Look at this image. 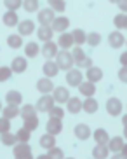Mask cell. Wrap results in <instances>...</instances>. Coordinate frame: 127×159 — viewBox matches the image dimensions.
<instances>
[{"label": "cell", "mask_w": 127, "mask_h": 159, "mask_svg": "<svg viewBox=\"0 0 127 159\" xmlns=\"http://www.w3.org/2000/svg\"><path fill=\"white\" fill-rule=\"evenodd\" d=\"M4 5L7 11H18L23 7V0H4Z\"/></svg>", "instance_id": "obj_41"}, {"label": "cell", "mask_w": 127, "mask_h": 159, "mask_svg": "<svg viewBox=\"0 0 127 159\" xmlns=\"http://www.w3.org/2000/svg\"><path fill=\"white\" fill-rule=\"evenodd\" d=\"M66 110L70 114H78L80 110H82V102H80L78 98H68V102H66Z\"/></svg>", "instance_id": "obj_27"}, {"label": "cell", "mask_w": 127, "mask_h": 159, "mask_svg": "<svg viewBox=\"0 0 127 159\" xmlns=\"http://www.w3.org/2000/svg\"><path fill=\"white\" fill-rule=\"evenodd\" d=\"M2 23H4L5 26H9V28L18 26V25H19V18H18V14H16V11H7V12L2 16Z\"/></svg>", "instance_id": "obj_20"}, {"label": "cell", "mask_w": 127, "mask_h": 159, "mask_svg": "<svg viewBox=\"0 0 127 159\" xmlns=\"http://www.w3.org/2000/svg\"><path fill=\"white\" fill-rule=\"evenodd\" d=\"M92 136H94V140L96 143H101V145H106L110 140V135H108V131L103 129V128H99V129H96L94 133H92Z\"/></svg>", "instance_id": "obj_28"}, {"label": "cell", "mask_w": 127, "mask_h": 159, "mask_svg": "<svg viewBox=\"0 0 127 159\" xmlns=\"http://www.w3.org/2000/svg\"><path fill=\"white\" fill-rule=\"evenodd\" d=\"M7 46H9L11 49H19V47L23 46V37H21L19 33L9 35V37H7Z\"/></svg>", "instance_id": "obj_34"}, {"label": "cell", "mask_w": 127, "mask_h": 159, "mask_svg": "<svg viewBox=\"0 0 127 159\" xmlns=\"http://www.w3.org/2000/svg\"><path fill=\"white\" fill-rule=\"evenodd\" d=\"M82 80H84V74L77 68V70H73V68H70V70L66 72V82L71 86V88H78L80 84H82Z\"/></svg>", "instance_id": "obj_4"}, {"label": "cell", "mask_w": 127, "mask_h": 159, "mask_svg": "<svg viewBox=\"0 0 127 159\" xmlns=\"http://www.w3.org/2000/svg\"><path fill=\"white\" fill-rule=\"evenodd\" d=\"M85 77H87V80H91V82H99V80L103 79V70L99 68V66H89L87 68V72H85Z\"/></svg>", "instance_id": "obj_19"}, {"label": "cell", "mask_w": 127, "mask_h": 159, "mask_svg": "<svg viewBox=\"0 0 127 159\" xmlns=\"http://www.w3.org/2000/svg\"><path fill=\"white\" fill-rule=\"evenodd\" d=\"M42 72H44V75L45 77H56L57 74H59V66H57V63L56 61H52V60H47L45 63H44V66H42Z\"/></svg>", "instance_id": "obj_18"}, {"label": "cell", "mask_w": 127, "mask_h": 159, "mask_svg": "<svg viewBox=\"0 0 127 159\" xmlns=\"http://www.w3.org/2000/svg\"><path fill=\"white\" fill-rule=\"evenodd\" d=\"M52 89H54V84H52L51 77H42V79L37 80V91L42 94H49L52 93Z\"/></svg>", "instance_id": "obj_13"}, {"label": "cell", "mask_w": 127, "mask_h": 159, "mask_svg": "<svg viewBox=\"0 0 127 159\" xmlns=\"http://www.w3.org/2000/svg\"><path fill=\"white\" fill-rule=\"evenodd\" d=\"M19 116H23V119H28V117L32 116H37V107L35 105H23V108H21V114Z\"/></svg>", "instance_id": "obj_37"}, {"label": "cell", "mask_w": 127, "mask_h": 159, "mask_svg": "<svg viewBox=\"0 0 127 159\" xmlns=\"http://www.w3.org/2000/svg\"><path fill=\"white\" fill-rule=\"evenodd\" d=\"M54 105H56V102L52 98V94H44L42 98H38L37 102V110L38 112H49Z\"/></svg>", "instance_id": "obj_6"}, {"label": "cell", "mask_w": 127, "mask_h": 159, "mask_svg": "<svg viewBox=\"0 0 127 159\" xmlns=\"http://www.w3.org/2000/svg\"><path fill=\"white\" fill-rule=\"evenodd\" d=\"M118 9L122 12H127V0H118Z\"/></svg>", "instance_id": "obj_49"}, {"label": "cell", "mask_w": 127, "mask_h": 159, "mask_svg": "<svg viewBox=\"0 0 127 159\" xmlns=\"http://www.w3.org/2000/svg\"><path fill=\"white\" fill-rule=\"evenodd\" d=\"M98 108H99V103H98V100H96L94 96H87V98L82 102V110L87 112V114H96Z\"/></svg>", "instance_id": "obj_17"}, {"label": "cell", "mask_w": 127, "mask_h": 159, "mask_svg": "<svg viewBox=\"0 0 127 159\" xmlns=\"http://www.w3.org/2000/svg\"><path fill=\"white\" fill-rule=\"evenodd\" d=\"M56 63L59 66V70H70L75 65V60H73V54L68 49H61L56 54Z\"/></svg>", "instance_id": "obj_1"}, {"label": "cell", "mask_w": 127, "mask_h": 159, "mask_svg": "<svg viewBox=\"0 0 127 159\" xmlns=\"http://www.w3.org/2000/svg\"><path fill=\"white\" fill-rule=\"evenodd\" d=\"M56 145V135H51V133H45L44 136H40V147H44V149H51V147H54Z\"/></svg>", "instance_id": "obj_29"}, {"label": "cell", "mask_w": 127, "mask_h": 159, "mask_svg": "<svg viewBox=\"0 0 127 159\" xmlns=\"http://www.w3.org/2000/svg\"><path fill=\"white\" fill-rule=\"evenodd\" d=\"M51 28L54 30V32H66V28H70V19L66 18V16H56L54 18V21H52Z\"/></svg>", "instance_id": "obj_7"}, {"label": "cell", "mask_w": 127, "mask_h": 159, "mask_svg": "<svg viewBox=\"0 0 127 159\" xmlns=\"http://www.w3.org/2000/svg\"><path fill=\"white\" fill-rule=\"evenodd\" d=\"M54 11L51 9V7H47V9H42L40 12H38L37 19H38V23H40V26H51L52 21H54Z\"/></svg>", "instance_id": "obj_5"}, {"label": "cell", "mask_w": 127, "mask_h": 159, "mask_svg": "<svg viewBox=\"0 0 127 159\" xmlns=\"http://www.w3.org/2000/svg\"><path fill=\"white\" fill-rule=\"evenodd\" d=\"M12 74H14V72H12V68H9V66H0V82L9 80Z\"/></svg>", "instance_id": "obj_44"}, {"label": "cell", "mask_w": 127, "mask_h": 159, "mask_svg": "<svg viewBox=\"0 0 127 159\" xmlns=\"http://www.w3.org/2000/svg\"><path fill=\"white\" fill-rule=\"evenodd\" d=\"M71 35H73V42H75V46H82V44H85V40H87V33H85L82 28L73 30Z\"/></svg>", "instance_id": "obj_30"}, {"label": "cell", "mask_w": 127, "mask_h": 159, "mask_svg": "<svg viewBox=\"0 0 127 159\" xmlns=\"http://www.w3.org/2000/svg\"><path fill=\"white\" fill-rule=\"evenodd\" d=\"M0 140H2V143H4L5 147H14V145L18 143V136L7 131V133H2V135H0Z\"/></svg>", "instance_id": "obj_33"}, {"label": "cell", "mask_w": 127, "mask_h": 159, "mask_svg": "<svg viewBox=\"0 0 127 159\" xmlns=\"http://www.w3.org/2000/svg\"><path fill=\"white\" fill-rule=\"evenodd\" d=\"M125 30H127V25H125Z\"/></svg>", "instance_id": "obj_55"}, {"label": "cell", "mask_w": 127, "mask_h": 159, "mask_svg": "<svg viewBox=\"0 0 127 159\" xmlns=\"http://www.w3.org/2000/svg\"><path fill=\"white\" fill-rule=\"evenodd\" d=\"M106 112L112 117L120 116V112H122V102L118 98H110L108 102H106Z\"/></svg>", "instance_id": "obj_12"}, {"label": "cell", "mask_w": 127, "mask_h": 159, "mask_svg": "<svg viewBox=\"0 0 127 159\" xmlns=\"http://www.w3.org/2000/svg\"><path fill=\"white\" fill-rule=\"evenodd\" d=\"M11 68H12L14 74H24L26 68H28V61H26V58H23V56H16L14 60H12Z\"/></svg>", "instance_id": "obj_16"}, {"label": "cell", "mask_w": 127, "mask_h": 159, "mask_svg": "<svg viewBox=\"0 0 127 159\" xmlns=\"http://www.w3.org/2000/svg\"><path fill=\"white\" fill-rule=\"evenodd\" d=\"M23 121H24L23 126L26 128V129H30V131H33V129L38 128V117L37 116H32V117H28V119H23Z\"/></svg>", "instance_id": "obj_39"}, {"label": "cell", "mask_w": 127, "mask_h": 159, "mask_svg": "<svg viewBox=\"0 0 127 159\" xmlns=\"http://www.w3.org/2000/svg\"><path fill=\"white\" fill-rule=\"evenodd\" d=\"M108 44L113 49H120V47L125 44V37L120 33V30H115V32H112L108 35Z\"/></svg>", "instance_id": "obj_11"}, {"label": "cell", "mask_w": 127, "mask_h": 159, "mask_svg": "<svg viewBox=\"0 0 127 159\" xmlns=\"http://www.w3.org/2000/svg\"><path fill=\"white\" fill-rule=\"evenodd\" d=\"M113 25H115V28H118V30H125L127 14H117L115 18H113Z\"/></svg>", "instance_id": "obj_38"}, {"label": "cell", "mask_w": 127, "mask_h": 159, "mask_svg": "<svg viewBox=\"0 0 127 159\" xmlns=\"http://www.w3.org/2000/svg\"><path fill=\"white\" fill-rule=\"evenodd\" d=\"M9 129H11V119L0 117V135H2V133H7Z\"/></svg>", "instance_id": "obj_46"}, {"label": "cell", "mask_w": 127, "mask_h": 159, "mask_svg": "<svg viewBox=\"0 0 127 159\" xmlns=\"http://www.w3.org/2000/svg\"><path fill=\"white\" fill-rule=\"evenodd\" d=\"M2 108H4V107H2V102H0V114H2Z\"/></svg>", "instance_id": "obj_54"}, {"label": "cell", "mask_w": 127, "mask_h": 159, "mask_svg": "<svg viewBox=\"0 0 127 159\" xmlns=\"http://www.w3.org/2000/svg\"><path fill=\"white\" fill-rule=\"evenodd\" d=\"M19 114H21L19 105H9V103H7V107L2 108V117H7V119H14Z\"/></svg>", "instance_id": "obj_24"}, {"label": "cell", "mask_w": 127, "mask_h": 159, "mask_svg": "<svg viewBox=\"0 0 127 159\" xmlns=\"http://www.w3.org/2000/svg\"><path fill=\"white\" fill-rule=\"evenodd\" d=\"M57 46L61 47V49H71V47L75 46V42H73V35L71 33H59V39H57Z\"/></svg>", "instance_id": "obj_21"}, {"label": "cell", "mask_w": 127, "mask_h": 159, "mask_svg": "<svg viewBox=\"0 0 127 159\" xmlns=\"http://www.w3.org/2000/svg\"><path fill=\"white\" fill-rule=\"evenodd\" d=\"M124 138L127 140V126H124Z\"/></svg>", "instance_id": "obj_52"}, {"label": "cell", "mask_w": 127, "mask_h": 159, "mask_svg": "<svg viewBox=\"0 0 127 159\" xmlns=\"http://www.w3.org/2000/svg\"><path fill=\"white\" fill-rule=\"evenodd\" d=\"M16 136H18V142H28L30 140V136H32V131L26 129V128H21V129L16 133Z\"/></svg>", "instance_id": "obj_43"}, {"label": "cell", "mask_w": 127, "mask_h": 159, "mask_svg": "<svg viewBox=\"0 0 127 159\" xmlns=\"http://www.w3.org/2000/svg\"><path fill=\"white\" fill-rule=\"evenodd\" d=\"M47 114H49V117H57V119H63L65 117V110L61 107H57V105H54Z\"/></svg>", "instance_id": "obj_45"}, {"label": "cell", "mask_w": 127, "mask_h": 159, "mask_svg": "<svg viewBox=\"0 0 127 159\" xmlns=\"http://www.w3.org/2000/svg\"><path fill=\"white\" fill-rule=\"evenodd\" d=\"M57 51H59V46H57V42H52V40H49V42H44V47L40 49L42 56H45L47 60H51V58H56Z\"/></svg>", "instance_id": "obj_9"}, {"label": "cell", "mask_w": 127, "mask_h": 159, "mask_svg": "<svg viewBox=\"0 0 127 159\" xmlns=\"http://www.w3.org/2000/svg\"><path fill=\"white\" fill-rule=\"evenodd\" d=\"M23 9L26 11V12H37L38 0H23Z\"/></svg>", "instance_id": "obj_40"}, {"label": "cell", "mask_w": 127, "mask_h": 159, "mask_svg": "<svg viewBox=\"0 0 127 159\" xmlns=\"http://www.w3.org/2000/svg\"><path fill=\"white\" fill-rule=\"evenodd\" d=\"M63 157H65L63 150L57 149L56 145H54V147H51V149L47 150V159H63Z\"/></svg>", "instance_id": "obj_42"}, {"label": "cell", "mask_w": 127, "mask_h": 159, "mask_svg": "<svg viewBox=\"0 0 127 159\" xmlns=\"http://www.w3.org/2000/svg\"><path fill=\"white\" fill-rule=\"evenodd\" d=\"M110 156V149H108V145H101L98 143L94 147V150H92V157L96 159H106Z\"/></svg>", "instance_id": "obj_26"}, {"label": "cell", "mask_w": 127, "mask_h": 159, "mask_svg": "<svg viewBox=\"0 0 127 159\" xmlns=\"http://www.w3.org/2000/svg\"><path fill=\"white\" fill-rule=\"evenodd\" d=\"M73 135L78 138V140H89V136L92 135V131H91V128L87 126V124H77L75 128H73Z\"/></svg>", "instance_id": "obj_15"}, {"label": "cell", "mask_w": 127, "mask_h": 159, "mask_svg": "<svg viewBox=\"0 0 127 159\" xmlns=\"http://www.w3.org/2000/svg\"><path fill=\"white\" fill-rule=\"evenodd\" d=\"M122 124H124V126H127V114H124V116H122Z\"/></svg>", "instance_id": "obj_51"}, {"label": "cell", "mask_w": 127, "mask_h": 159, "mask_svg": "<svg viewBox=\"0 0 127 159\" xmlns=\"http://www.w3.org/2000/svg\"><path fill=\"white\" fill-rule=\"evenodd\" d=\"M85 44H89L91 47H98L99 44H101V33H98V32L87 33V40H85Z\"/></svg>", "instance_id": "obj_35"}, {"label": "cell", "mask_w": 127, "mask_h": 159, "mask_svg": "<svg viewBox=\"0 0 127 159\" xmlns=\"http://www.w3.org/2000/svg\"><path fill=\"white\" fill-rule=\"evenodd\" d=\"M78 91H80V94H84L85 98L87 96H94L96 94V84L94 82H91V80H82V84L78 86Z\"/></svg>", "instance_id": "obj_22"}, {"label": "cell", "mask_w": 127, "mask_h": 159, "mask_svg": "<svg viewBox=\"0 0 127 159\" xmlns=\"http://www.w3.org/2000/svg\"><path fill=\"white\" fill-rule=\"evenodd\" d=\"M45 129H47V133H51V135H59V133L63 131V122H61V119H57V117H49Z\"/></svg>", "instance_id": "obj_14"}, {"label": "cell", "mask_w": 127, "mask_h": 159, "mask_svg": "<svg viewBox=\"0 0 127 159\" xmlns=\"http://www.w3.org/2000/svg\"><path fill=\"white\" fill-rule=\"evenodd\" d=\"M35 32V23H33L32 19H23V21H19L18 25V33L21 37H28L32 33Z\"/></svg>", "instance_id": "obj_10"}, {"label": "cell", "mask_w": 127, "mask_h": 159, "mask_svg": "<svg viewBox=\"0 0 127 159\" xmlns=\"http://www.w3.org/2000/svg\"><path fill=\"white\" fill-rule=\"evenodd\" d=\"M52 98L56 103H66L70 98V91L65 88V86H57V88L52 89Z\"/></svg>", "instance_id": "obj_8"}, {"label": "cell", "mask_w": 127, "mask_h": 159, "mask_svg": "<svg viewBox=\"0 0 127 159\" xmlns=\"http://www.w3.org/2000/svg\"><path fill=\"white\" fill-rule=\"evenodd\" d=\"M108 2H112V4H118V0H108Z\"/></svg>", "instance_id": "obj_53"}, {"label": "cell", "mask_w": 127, "mask_h": 159, "mask_svg": "<svg viewBox=\"0 0 127 159\" xmlns=\"http://www.w3.org/2000/svg\"><path fill=\"white\" fill-rule=\"evenodd\" d=\"M38 52H40V47H38L37 42H28L24 46V54H26V58H37Z\"/></svg>", "instance_id": "obj_32"}, {"label": "cell", "mask_w": 127, "mask_h": 159, "mask_svg": "<svg viewBox=\"0 0 127 159\" xmlns=\"http://www.w3.org/2000/svg\"><path fill=\"white\" fill-rule=\"evenodd\" d=\"M106 145H108L110 152H118V150L122 149V145H124V138H120V136H113V138L108 140Z\"/></svg>", "instance_id": "obj_31"}, {"label": "cell", "mask_w": 127, "mask_h": 159, "mask_svg": "<svg viewBox=\"0 0 127 159\" xmlns=\"http://www.w3.org/2000/svg\"><path fill=\"white\" fill-rule=\"evenodd\" d=\"M118 79H120V82L127 84V66H122V68L118 70Z\"/></svg>", "instance_id": "obj_47"}, {"label": "cell", "mask_w": 127, "mask_h": 159, "mask_svg": "<svg viewBox=\"0 0 127 159\" xmlns=\"http://www.w3.org/2000/svg\"><path fill=\"white\" fill-rule=\"evenodd\" d=\"M115 157H125V159H127V143L122 145V149H120L117 154H115Z\"/></svg>", "instance_id": "obj_48"}, {"label": "cell", "mask_w": 127, "mask_h": 159, "mask_svg": "<svg viewBox=\"0 0 127 159\" xmlns=\"http://www.w3.org/2000/svg\"><path fill=\"white\" fill-rule=\"evenodd\" d=\"M5 102L9 103V105H21V102H23V94L19 93V91H16V89L7 91V94H5Z\"/></svg>", "instance_id": "obj_25"}, {"label": "cell", "mask_w": 127, "mask_h": 159, "mask_svg": "<svg viewBox=\"0 0 127 159\" xmlns=\"http://www.w3.org/2000/svg\"><path fill=\"white\" fill-rule=\"evenodd\" d=\"M71 54H73L75 65L78 66V68H89V66H92V61H91V58L85 54L84 49H82L80 46H75V47H73Z\"/></svg>", "instance_id": "obj_2"}, {"label": "cell", "mask_w": 127, "mask_h": 159, "mask_svg": "<svg viewBox=\"0 0 127 159\" xmlns=\"http://www.w3.org/2000/svg\"><path fill=\"white\" fill-rule=\"evenodd\" d=\"M52 35H54V30H52L51 26H40V28L37 30V37H38V40H42V42L52 40Z\"/></svg>", "instance_id": "obj_23"}, {"label": "cell", "mask_w": 127, "mask_h": 159, "mask_svg": "<svg viewBox=\"0 0 127 159\" xmlns=\"http://www.w3.org/2000/svg\"><path fill=\"white\" fill-rule=\"evenodd\" d=\"M120 65H122V66H127V51L120 54Z\"/></svg>", "instance_id": "obj_50"}, {"label": "cell", "mask_w": 127, "mask_h": 159, "mask_svg": "<svg viewBox=\"0 0 127 159\" xmlns=\"http://www.w3.org/2000/svg\"><path fill=\"white\" fill-rule=\"evenodd\" d=\"M12 154H14L16 159H32V147L28 145V142H19V143L14 145L12 149Z\"/></svg>", "instance_id": "obj_3"}, {"label": "cell", "mask_w": 127, "mask_h": 159, "mask_svg": "<svg viewBox=\"0 0 127 159\" xmlns=\"http://www.w3.org/2000/svg\"><path fill=\"white\" fill-rule=\"evenodd\" d=\"M49 7L54 12H65L66 11V2L65 0H49Z\"/></svg>", "instance_id": "obj_36"}, {"label": "cell", "mask_w": 127, "mask_h": 159, "mask_svg": "<svg viewBox=\"0 0 127 159\" xmlns=\"http://www.w3.org/2000/svg\"><path fill=\"white\" fill-rule=\"evenodd\" d=\"M125 44H127V39H125Z\"/></svg>", "instance_id": "obj_56"}]
</instances>
